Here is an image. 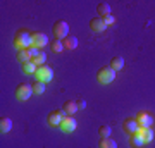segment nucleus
I'll list each match as a JSON object with an SVG mask.
<instances>
[{
	"label": "nucleus",
	"instance_id": "1",
	"mask_svg": "<svg viewBox=\"0 0 155 148\" xmlns=\"http://www.w3.org/2000/svg\"><path fill=\"white\" fill-rule=\"evenodd\" d=\"M14 47L17 50H28L29 47H33V33L26 29H19L14 38Z\"/></svg>",
	"mask_w": 155,
	"mask_h": 148
},
{
	"label": "nucleus",
	"instance_id": "2",
	"mask_svg": "<svg viewBox=\"0 0 155 148\" xmlns=\"http://www.w3.org/2000/svg\"><path fill=\"white\" fill-rule=\"evenodd\" d=\"M97 79H98V83H102V84H109V83H112L116 79V71H114L110 66L102 67V69L97 72Z\"/></svg>",
	"mask_w": 155,
	"mask_h": 148
},
{
	"label": "nucleus",
	"instance_id": "3",
	"mask_svg": "<svg viewBox=\"0 0 155 148\" xmlns=\"http://www.w3.org/2000/svg\"><path fill=\"white\" fill-rule=\"evenodd\" d=\"M66 110L64 109H57V110H54V112H50L48 114V117H47V122H48V126H52V127H61V124H62V121H64V117H66Z\"/></svg>",
	"mask_w": 155,
	"mask_h": 148
},
{
	"label": "nucleus",
	"instance_id": "4",
	"mask_svg": "<svg viewBox=\"0 0 155 148\" xmlns=\"http://www.w3.org/2000/svg\"><path fill=\"white\" fill-rule=\"evenodd\" d=\"M36 81H41V83H50L52 79H54V69L50 66H40L38 71H36Z\"/></svg>",
	"mask_w": 155,
	"mask_h": 148
},
{
	"label": "nucleus",
	"instance_id": "5",
	"mask_svg": "<svg viewBox=\"0 0 155 148\" xmlns=\"http://www.w3.org/2000/svg\"><path fill=\"white\" fill-rule=\"evenodd\" d=\"M52 31H54V36L57 40H64L67 38V33H69V24L66 21H57L52 28Z\"/></svg>",
	"mask_w": 155,
	"mask_h": 148
},
{
	"label": "nucleus",
	"instance_id": "6",
	"mask_svg": "<svg viewBox=\"0 0 155 148\" xmlns=\"http://www.w3.org/2000/svg\"><path fill=\"white\" fill-rule=\"evenodd\" d=\"M31 95H33V86H29L26 83H22L16 88V98L21 100V102H26Z\"/></svg>",
	"mask_w": 155,
	"mask_h": 148
},
{
	"label": "nucleus",
	"instance_id": "7",
	"mask_svg": "<svg viewBox=\"0 0 155 148\" xmlns=\"http://www.w3.org/2000/svg\"><path fill=\"white\" fill-rule=\"evenodd\" d=\"M136 122H138L140 127H145V129H147V127H152V126H153L155 121H153V117H152L148 112H140L138 117H136Z\"/></svg>",
	"mask_w": 155,
	"mask_h": 148
},
{
	"label": "nucleus",
	"instance_id": "8",
	"mask_svg": "<svg viewBox=\"0 0 155 148\" xmlns=\"http://www.w3.org/2000/svg\"><path fill=\"white\" fill-rule=\"evenodd\" d=\"M78 127V121L72 117V115H66L64 117V121H62V124H61V129L64 133H72L74 129Z\"/></svg>",
	"mask_w": 155,
	"mask_h": 148
},
{
	"label": "nucleus",
	"instance_id": "9",
	"mask_svg": "<svg viewBox=\"0 0 155 148\" xmlns=\"http://www.w3.org/2000/svg\"><path fill=\"white\" fill-rule=\"evenodd\" d=\"M122 129H124V133H127V134H136V131L140 129V126H138V122H136V119L127 117L126 121L122 122Z\"/></svg>",
	"mask_w": 155,
	"mask_h": 148
},
{
	"label": "nucleus",
	"instance_id": "10",
	"mask_svg": "<svg viewBox=\"0 0 155 148\" xmlns=\"http://www.w3.org/2000/svg\"><path fill=\"white\" fill-rule=\"evenodd\" d=\"M90 28L93 29L95 33H104L109 26L105 24V21H104L102 17H93V19L90 21Z\"/></svg>",
	"mask_w": 155,
	"mask_h": 148
},
{
	"label": "nucleus",
	"instance_id": "11",
	"mask_svg": "<svg viewBox=\"0 0 155 148\" xmlns=\"http://www.w3.org/2000/svg\"><path fill=\"white\" fill-rule=\"evenodd\" d=\"M47 43H48L47 35L40 33V31H35V33H33V47H36V48H43Z\"/></svg>",
	"mask_w": 155,
	"mask_h": 148
},
{
	"label": "nucleus",
	"instance_id": "12",
	"mask_svg": "<svg viewBox=\"0 0 155 148\" xmlns=\"http://www.w3.org/2000/svg\"><path fill=\"white\" fill-rule=\"evenodd\" d=\"M136 134H140V136L143 138L145 143H150L153 140V129H152V127H147V129H145V127H140L138 131H136Z\"/></svg>",
	"mask_w": 155,
	"mask_h": 148
},
{
	"label": "nucleus",
	"instance_id": "13",
	"mask_svg": "<svg viewBox=\"0 0 155 148\" xmlns=\"http://www.w3.org/2000/svg\"><path fill=\"white\" fill-rule=\"evenodd\" d=\"M129 145H131V148H143L145 141L140 134H131L129 136Z\"/></svg>",
	"mask_w": 155,
	"mask_h": 148
},
{
	"label": "nucleus",
	"instance_id": "14",
	"mask_svg": "<svg viewBox=\"0 0 155 148\" xmlns=\"http://www.w3.org/2000/svg\"><path fill=\"white\" fill-rule=\"evenodd\" d=\"M64 110H66V114L67 115H74L78 112V104L76 102H72V100H67L66 104H64Z\"/></svg>",
	"mask_w": 155,
	"mask_h": 148
},
{
	"label": "nucleus",
	"instance_id": "15",
	"mask_svg": "<svg viewBox=\"0 0 155 148\" xmlns=\"http://www.w3.org/2000/svg\"><path fill=\"white\" fill-rule=\"evenodd\" d=\"M98 148H117V143L112 138H100Z\"/></svg>",
	"mask_w": 155,
	"mask_h": 148
},
{
	"label": "nucleus",
	"instance_id": "16",
	"mask_svg": "<svg viewBox=\"0 0 155 148\" xmlns=\"http://www.w3.org/2000/svg\"><path fill=\"white\" fill-rule=\"evenodd\" d=\"M97 11H98L100 17L110 16V5H109L107 2H100V4H98V7H97Z\"/></svg>",
	"mask_w": 155,
	"mask_h": 148
},
{
	"label": "nucleus",
	"instance_id": "17",
	"mask_svg": "<svg viewBox=\"0 0 155 148\" xmlns=\"http://www.w3.org/2000/svg\"><path fill=\"white\" fill-rule=\"evenodd\" d=\"M62 43H64V48L72 50V48H76L78 47V38L76 36H67V38L62 40Z\"/></svg>",
	"mask_w": 155,
	"mask_h": 148
},
{
	"label": "nucleus",
	"instance_id": "18",
	"mask_svg": "<svg viewBox=\"0 0 155 148\" xmlns=\"http://www.w3.org/2000/svg\"><path fill=\"white\" fill-rule=\"evenodd\" d=\"M11 129H12V121L9 117H2V119H0V131L5 134V133H9Z\"/></svg>",
	"mask_w": 155,
	"mask_h": 148
},
{
	"label": "nucleus",
	"instance_id": "19",
	"mask_svg": "<svg viewBox=\"0 0 155 148\" xmlns=\"http://www.w3.org/2000/svg\"><path fill=\"white\" fill-rule=\"evenodd\" d=\"M22 71H24V74H36L38 66H36L33 61H29V62H26V64H22Z\"/></svg>",
	"mask_w": 155,
	"mask_h": 148
},
{
	"label": "nucleus",
	"instance_id": "20",
	"mask_svg": "<svg viewBox=\"0 0 155 148\" xmlns=\"http://www.w3.org/2000/svg\"><path fill=\"white\" fill-rule=\"evenodd\" d=\"M110 67H112L116 72L121 71L122 67H124V59H122V57H114V59L110 61Z\"/></svg>",
	"mask_w": 155,
	"mask_h": 148
},
{
	"label": "nucleus",
	"instance_id": "21",
	"mask_svg": "<svg viewBox=\"0 0 155 148\" xmlns=\"http://www.w3.org/2000/svg\"><path fill=\"white\" fill-rule=\"evenodd\" d=\"M17 61L21 64H26V62L31 61V55H29L28 50H17Z\"/></svg>",
	"mask_w": 155,
	"mask_h": 148
},
{
	"label": "nucleus",
	"instance_id": "22",
	"mask_svg": "<svg viewBox=\"0 0 155 148\" xmlns=\"http://www.w3.org/2000/svg\"><path fill=\"white\" fill-rule=\"evenodd\" d=\"M33 93L35 95H41V93H45V83H41V81H35L33 84Z\"/></svg>",
	"mask_w": 155,
	"mask_h": 148
},
{
	"label": "nucleus",
	"instance_id": "23",
	"mask_svg": "<svg viewBox=\"0 0 155 148\" xmlns=\"http://www.w3.org/2000/svg\"><path fill=\"white\" fill-rule=\"evenodd\" d=\"M33 62H35L38 67H40V66H45V64H47V55H45V52H40V54L33 59Z\"/></svg>",
	"mask_w": 155,
	"mask_h": 148
},
{
	"label": "nucleus",
	"instance_id": "24",
	"mask_svg": "<svg viewBox=\"0 0 155 148\" xmlns=\"http://www.w3.org/2000/svg\"><path fill=\"white\" fill-rule=\"evenodd\" d=\"M62 50H64V43H62L61 40H55V41H52V52L59 54V52H62Z\"/></svg>",
	"mask_w": 155,
	"mask_h": 148
},
{
	"label": "nucleus",
	"instance_id": "25",
	"mask_svg": "<svg viewBox=\"0 0 155 148\" xmlns=\"http://www.w3.org/2000/svg\"><path fill=\"white\" fill-rule=\"evenodd\" d=\"M98 134L102 138H110V127L109 126H100L98 127Z\"/></svg>",
	"mask_w": 155,
	"mask_h": 148
},
{
	"label": "nucleus",
	"instance_id": "26",
	"mask_svg": "<svg viewBox=\"0 0 155 148\" xmlns=\"http://www.w3.org/2000/svg\"><path fill=\"white\" fill-rule=\"evenodd\" d=\"M102 19L105 21V24H107V26H112V24L116 22V17L112 16V14H110V16H105V17H102Z\"/></svg>",
	"mask_w": 155,
	"mask_h": 148
},
{
	"label": "nucleus",
	"instance_id": "27",
	"mask_svg": "<svg viewBox=\"0 0 155 148\" xmlns=\"http://www.w3.org/2000/svg\"><path fill=\"white\" fill-rule=\"evenodd\" d=\"M28 52H29V55H31V61H33L35 57H36V55L40 54V48H36V47H29Z\"/></svg>",
	"mask_w": 155,
	"mask_h": 148
},
{
	"label": "nucleus",
	"instance_id": "28",
	"mask_svg": "<svg viewBox=\"0 0 155 148\" xmlns=\"http://www.w3.org/2000/svg\"><path fill=\"white\" fill-rule=\"evenodd\" d=\"M76 104H78V109H79V110L86 109V100H78Z\"/></svg>",
	"mask_w": 155,
	"mask_h": 148
}]
</instances>
